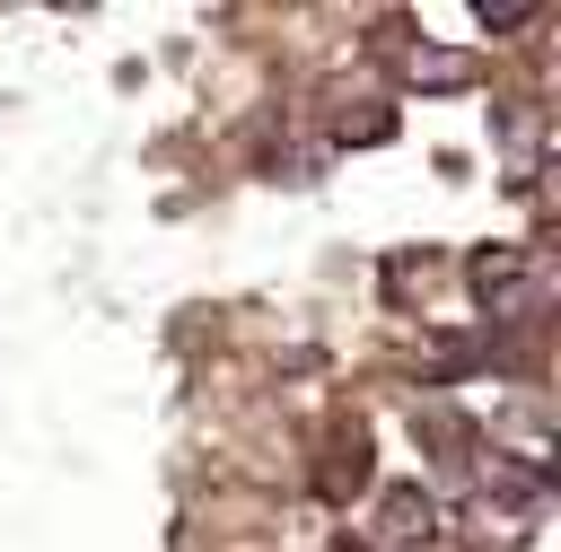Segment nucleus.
I'll return each instance as SVG.
<instances>
[{"label": "nucleus", "mask_w": 561, "mask_h": 552, "mask_svg": "<svg viewBox=\"0 0 561 552\" xmlns=\"http://www.w3.org/2000/svg\"><path fill=\"white\" fill-rule=\"evenodd\" d=\"M386 534H394V543H412V534H430V499H412V491H394V499H386Z\"/></svg>", "instance_id": "nucleus-1"}]
</instances>
